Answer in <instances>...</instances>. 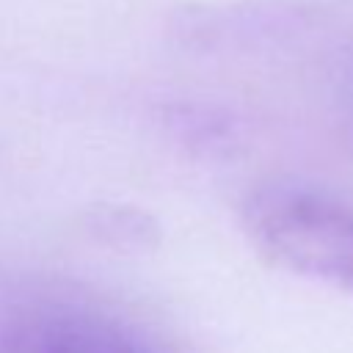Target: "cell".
<instances>
[{
    "label": "cell",
    "instance_id": "6da1fadb",
    "mask_svg": "<svg viewBox=\"0 0 353 353\" xmlns=\"http://www.w3.org/2000/svg\"><path fill=\"white\" fill-rule=\"evenodd\" d=\"M254 248L273 265L353 292V204L298 185H268L243 204Z\"/></svg>",
    "mask_w": 353,
    "mask_h": 353
},
{
    "label": "cell",
    "instance_id": "7a4b0ae2",
    "mask_svg": "<svg viewBox=\"0 0 353 353\" xmlns=\"http://www.w3.org/2000/svg\"><path fill=\"white\" fill-rule=\"evenodd\" d=\"M0 353H179L113 317L74 309H30L0 320Z\"/></svg>",
    "mask_w": 353,
    "mask_h": 353
},
{
    "label": "cell",
    "instance_id": "3957f363",
    "mask_svg": "<svg viewBox=\"0 0 353 353\" xmlns=\"http://www.w3.org/2000/svg\"><path fill=\"white\" fill-rule=\"evenodd\" d=\"M85 234L110 251L119 254H149L163 243L160 221L135 204L97 201L83 212Z\"/></svg>",
    "mask_w": 353,
    "mask_h": 353
}]
</instances>
